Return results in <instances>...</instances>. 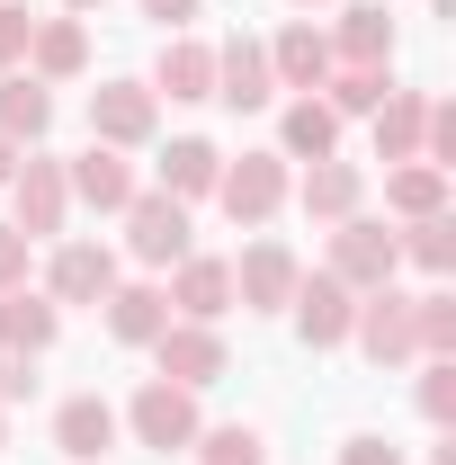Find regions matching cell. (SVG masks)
<instances>
[{
	"instance_id": "obj_1",
	"label": "cell",
	"mask_w": 456,
	"mask_h": 465,
	"mask_svg": "<svg viewBox=\"0 0 456 465\" xmlns=\"http://www.w3.org/2000/svg\"><path fill=\"white\" fill-rule=\"evenodd\" d=\"M286 197H295L286 153H242V162H224V179H215V206H224L233 224H269Z\"/></svg>"
},
{
	"instance_id": "obj_2",
	"label": "cell",
	"mask_w": 456,
	"mask_h": 465,
	"mask_svg": "<svg viewBox=\"0 0 456 465\" xmlns=\"http://www.w3.org/2000/svg\"><path fill=\"white\" fill-rule=\"evenodd\" d=\"M116 420H125L144 448H162V457H171V448H197V430H206V420H197V394H188V385H171V376H153V385L116 411Z\"/></svg>"
},
{
	"instance_id": "obj_3",
	"label": "cell",
	"mask_w": 456,
	"mask_h": 465,
	"mask_svg": "<svg viewBox=\"0 0 456 465\" xmlns=\"http://www.w3.org/2000/svg\"><path fill=\"white\" fill-rule=\"evenodd\" d=\"M153 125H162L153 81H99V90H90V143L134 153V143H153Z\"/></svg>"
},
{
	"instance_id": "obj_4",
	"label": "cell",
	"mask_w": 456,
	"mask_h": 465,
	"mask_svg": "<svg viewBox=\"0 0 456 465\" xmlns=\"http://www.w3.org/2000/svg\"><path fill=\"white\" fill-rule=\"evenodd\" d=\"M394 269H402V251H394V232H385V224H367V215L332 224V278H341L349 295L394 287Z\"/></svg>"
},
{
	"instance_id": "obj_5",
	"label": "cell",
	"mask_w": 456,
	"mask_h": 465,
	"mask_svg": "<svg viewBox=\"0 0 456 465\" xmlns=\"http://www.w3.org/2000/svg\"><path fill=\"white\" fill-rule=\"evenodd\" d=\"M125 251H134L144 269H179V260H188V206L162 197V188H134V206H125Z\"/></svg>"
},
{
	"instance_id": "obj_6",
	"label": "cell",
	"mask_w": 456,
	"mask_h": 465,
	"mask_svg": "<svg viewBox=\"0 0 456 465\" xmlns=\"http://www.w3.org/2000/svg\"><path fill=\"white\" fill-rule=\"evenodd\" d=\"M286 313H295V341H304V349H341L349 322H358V295H349L332 269H313V278H295Z\"/></svg>"
},
{
	"instance_id": "obj_7",
	"label": "cell",
	"mask_w": 456,
	"mask_h": 465,
	"mask_svg": "<svg viewBox=\"0 0 456 465\" xmlns=\"http://www.w3.org/2000/svg\"><path fill=\"white\" fill-rule=\"evenodd\" d=\"M153 358H162V376L188 385V394H206V385L233 367V358H224V331H215V322H179V313H171V331L153 341Z\"/></svg>"
},
{
	"instance_id": "obj_8",
	"label": "cell",
	"mask_w": 456,
	"mask_h": 465,
	"mask_svg": "<svg viewBox=\"0 0 456 465\" xmlns=\"http://www.w3.org/2000/svg\"><path fill=\"white\" fill-rule=\"evenodd\" d=\"M349 341L367 349L376 367H402V358H421V341H411V295H402V287L358 295V322H349Z\"/></svg>"
},
{
	"instance_id": "obj_9",
	"label": "cell",
	"mask_w": 456,
	"mask_h": 465,
	"mask_svg": "<svg viewBox=\"0 0 456 465\" xmlns=\"http://www.w3.org/2000/svg\"><path fill=\"white\" fill-rule=\"evenodd\" d=\"M295 278H304V260H295L286 242H251V251L233 260V304H251V313H286Z\"/></svg>"
},
{
	"instance_id": "obj_10",
	"label": "cell",
	"mask_w": 456,
	"mask_h": 465,
	"mask_svg": "<svg viewBox=\"0 0 456 465\" xmlns=\"http://www.w3.org/2000/svg\"><path fill=\"white\" fill-rule=\"evenodd\" d=\"M332 63H358V72H394V9L385 0H349L341 27H332Z\"/></svg>"
},
{
	"instance_id": "obj_11",
	"label": "cell",
	"mask_w": 456,
	"mask_h": 465,
	"mask_svg": "<svg viewBox=\"0 0 456 465\" xmlns=\"http://www.w3.org/2000/svg\"><path fill=\"white\" fill-rule=\"evenodd\" d=\"M215 99H224V108H242V116L278 99V72H269V45H260V36L215 45Z\"/></svg>"
},
{
	"instance_id": "obj_12",
	"label": "cell",
	"mask_w": 456,
	"mask_h": 465,
	"mask_svg": "<svg viewBox=\"0 0 456 465\" xmlns=\"http://www.w3.org/2000/svg\"><path fill=\"white\" fill-rule=\"evenodd\" d=\"M108 287H116V251L108 242H63L55 269H45V295H55V304H108Z\"/></svg>"
},
{
	"instance_id": "obj_13",
	"label": "cell",
	"mask_w": 456,
	"mask_h": 465,
	"mask_svg": "<svg viewBox=\"0 0 456 465\" xmlns=\"http://www.w3.org/2000/svg\"><path fill=\"white\" fill-rule=\"evenodd\" d=\"M9 197H18V232H27V242L63 232V215H72V188H63V162H18V171H9Z\"/></svg>"
},
{
	"instance_id": "obj_14",
	"label": "cell",
	"mask_w": 456,
	"mask_h": 465,
	"mask_svg": "<svg viewBox=\"0 0 456 465\" xmlns=\"http://www.w3.org/2000/svg\"><path fill=\"white\" fill-rule=\"evenodd\" d=\"M63 188H72L81 206H99V215H125L144 179H134V162H125V153H108V143H90V153H81V162L63 171Z\"/></svg>"
},
{
	"instance_id": "obj_15",
	"label": "cell",
	"mask_w": 456,
	"mask_h": 465,
	"mask_svg": "<svg viewBox=\"0 0 456 465\" xmlns=\"http://www.w3.org/2000/svg\"><path fill=\"white\" fill-rule=\"evenodd\" d=\"M116 430H125V420H116L108 394H72V403L55 411V448H63L72 465H99V457L116 448Z\"/></svg>"
},
{
	"instance_id": "obj_16",
	"label": "cell",
	"mask_w": 456,
	"mask_h": 465,
	"mask_svg": "<svg viewBox=\"0 0 456 465\" xmlns=\"http://www.w3.org/2000/svg\"><path fill=\"white\" fill-rule=\"evenodd\" d=\"M63 331V304L45 287H9L0 295V349H18V358H45Z\"/></svg>"
},
{
	"instance_id": "obj_17",
	"label": "cell",
	"mask_w": 456,
	"mask_h": 465,
	"mask_svg": "<svg viewBox=\"0 0 456 465\" xmlns=\"http://www.w3.org/2000/svg\"><path fill=\"white\" fill-rule=\"evenodd\" d=\"M269 72H278V90H322V81H332V36H322L313 18L278 27V45H269Z\"/></svg>"
},
{
	"instance_id": "obj_18",
	"label": "cell",
	"mask_w": 456,
	"mask_h": 465,
	"mask_svg": "<svg viewBox=\"0 0 456 465\" xmlns=\"http://www.w3.org/2000/svg\"><path fill=\"white\" fill-rule=\"evenodd\" d=\"M295 197H304V215H313V224H349V215L367 206V171L332 153V162H313V171H304V188H295Z\"/></svg>"
},
{
	"instance_id": "obj_19",
	"label": "cell",
	"mask_w": 456,
	"mask_h": 465,
	"mask_svg": "<svg viewBox=\"0 0 456 465\" xmlns=\"http://www.w3.org/2000/svg\"><path fill=\"white\" fill-rule=\"evenodd\" d=\"M162 295L179 304V322H215V313H233V260H197V251H188Z\"/></svg>"
},
{
	"instance_id": "obj_20",
	"label": "cell",
	"mask_w": 456,
	"mask_h": 465,
	"mask_svg": "<svg viewBox=\"0 0 456 465\" xmlns=\"http://www.w3.org/2000/svg\"><path fill=\"white\" fill-rule=\"evenodd\" d=\"M81 63H90V27H81V18H36V36H27V63H18V72H36V81L55 90V81H72Z\"/></svg>"
},
{
	"instance_id": "obj_21",
	"label": "cell",
	"mask_w": 456,
	"mask_h": 465,
	"mask_svg": "<svg viewBox=\"0 0 456 465\" xmlns=\"http://www.w3.org/2000/svg\"><path fill=\"white\" fill-rule=\"evenodd\" d=\"M108 331H116L125 349H153L162 331H171V295L144 287V278H134V287L116 278V287H108Z\"/></svg>"
},
{
	"instance_id": "obj_22",
	"label": "cell",
	"mask_w": 456,
	"mask_h": 465,
	"mask_svg": "<svg viewBox=\"0 0 456 465\" xmlns=\"http://www.w3.org/2000/svg\"><path fill=\"white\" fill-rule=\"evenodd\" d=\"M215 179H224V153H215L206 134H179L171 153H162V197H179V206L215 197Z\"/></svg>"
},
{
	"instance_id": "obj_23",
	"label": "cell",
	"mask_w": 456,
	"mask_h": 465,
	"mask_svg": "<svg viewBox=\"0 0 456 465\" xmlns=\"http://www.w3.org/2000/svg\"><path fill=\"white\" fill-rule=\"evenodd\" d=\"M45 125H55V90H45L36 72H0V134H9V143L27 153V143H36Z\"/></svg>"
},
{
	"instance_id": "obj_24",
	"label": "cell",
	"mask_w": 456,
	"mask_h": 465,
	"mask_svg": "<svg viewBox=\"0 0 456 465\" xmlns=\"http://www.w3.org/2000/svg\"><path fill=\"white\" fill-rule=\"evenodd\" d=\"M278 153H286V162H332V153H341V116L304 90V99L278 116Z\"/></svg>"
},
{
	"instance_id": "obj_25",
	"label": "cell",
	"mask_w": 456,
	"mask_h": 465,
	"mask_svg": "<svg viewBox=\"0 0 456 465\" xmlns=\"http://www.w3.org/2000/svg\"><path fill=\"white\" fill-rule=\"evenodd\" d=\"M215 99V45H197V36H171L162 63H153V99Z\"/></svg>"
},
{
	"instance_id": "obj_26",
	"label": "cell",
	"mask_w": 456,
	"mask_h": 465,
	"mask_svg": "<svg viewBox=\"0 0 456 465\" xmlns=\"http://www.w3.org/2000/svg\"><path fill=\"white\" fill-rule=\"evenodd\" d=\"M421 125H430V99L421 90H385V108H376V162H421Z\"/></svg>"
},
{
	"instance_id": "obj_27",
	"label": "cell",
	"mask_w": 456,
	"mask_h": 465,
	"mask_svg": "<svg viewBox=\"0 0 456 465\" xmlns=\"http://www.w3.org/2000/svg\"><path fill=\"white\" fill-rule=\"evenodd\" d=\"M385 206H394L402 224L448 215V171H430V162H394V171H385Z\"/></svg>"
},
{
	"instance_id": "obj_28",
	"label": "cell",
	"mask_w": 456,
	"mask_h": 465,
	"mask_svg": "<svg viewBox=\"0 0 456 465\" xmlns=\"http://www.w3.org/2000/svg\"><path fill=\"white\" fill-rule=\"evenodd\" d=\"M385 90H394L385 72H358V63H332V81H322V108H332V116H376V108H385Z\"/></svg>"
},
{
	"instance_id": "obj_29",
	"label": "cell",
	"mask_w": 456,
	"mask_h": 465,
	"mask_svg": "<svg viewBox=\"0 0 456 465\" xmlns=\"http://www.w3.org/2000/svg\"><path fill=\"white\" fill-rule=\"evenodd\" d=\"M394 251L411 269H430V278H448L456 269V215H421L411 232H394Z\"/></svg>"
},
{
	"instance_id": "obj_30",
	"label": "cell",
	"mask_w": 456,
	"mask_h": 465,
	"mask_svg": "<svg viewBox=\"0 0 456 465\" xmlns=\"http://www.w3.org/2000/svg\"><path fill=\"white\" fill-rule=\"evenodd\" d=\"M411 341H421V358H456V295L448 287L411 295Z\"/></svg>"
},
{
	"instance_id": "obj_31",
	"label": "cell",
	"mask_w": 456,
	"mask_h": 465,
	"mask_svg": "<svg viewBox=\"0 0 456 465\" xmlns=\"http://www.w3.org/2000/svg\"><path fill=\"white\" fill-rule=\"evenodd\" d=\"M197 465H269V439H260V430H242V420L197 430Z\"/></svg>"
},
{
	"instance_id": "obj_32",
	"label": "cell",
	"mask_w": 456,
	"mask_h": 465,
	"mask_svg": "<svg viewBox=\"0 0 456 465\" xmlns=\"http://www.w3.org/2000/svg\"><path fill=\"white\" fill-rule=\"evenodd\" d=\"M421 420H456V358H430V376H421Z\"/></svg>"
},
{
	"instance_id": "obj_33",
	"label": "cell",
	"mask_w": 456,
	"mask_h": 465,
	"mask_svg": "<svg viewBox=\"0 0 456 465\" xmlns=\"http://www.w3.org/2000/svg\"><path fill=\"white\" fill-rule=\"evenodd\" d=\"M27 36H36V18H27L18 0H0V72H18V63H27Z\"/></svg>"
},
{
	"instance_id": "obj_34",
	"label": "cell",
	"mask_w": 456,
	"mask_h": 465,
	"mask_svg": "<svg viewBox=\"0 0 456 465\" xmlns=\"http://www.w3.org/2000/svg\"><path fill=\"white\" fill-rule=\"evenodd\" d=\"M27 251H36L27 232H18V224H0V295H9V287H27Z\"/></svg>"
},
{
	"instance_id": "obj_35",
	"label": "cell",
	"mask_w": 456,
	"mask_h": 465,
	"mask_svg": "<svg viewBox=\"0 0 456 465\" xmlns=\"http://www.w3.org/2000/svg\"><path fill=\"white\" fill-rule=\"evenodd\" d=\"M341 465H402V448L376 439V430H358V439H341Z\"/></svg>"
},
{
	"instance_id": "obj_36",
	"label": "cell",
	"mask_w": 456,
	"mask_h": 465,
	"mask_svg": "<svg viewBox=\"0 0 456 465\" xmlns=\"http://www.w3.org/2000/svg\"><path fill=\"white\" fill-rule=\"evenodd\" d=\"M144 18H162V27H171V36H179L188 18H206V0H144Z\"/></svg>"
},
{
	"instance_id": "obj_37",
	"label": "cell",
	"mask_w": 456,
	"mask_h": 465,
	"mask_svg": "<svg viewBox=\"0 0 456 465\" xmlns=\"http://www.w3.org/2000/svg\"><path fill=\"white\" fill-rule=\"evenodd\" d=\"M27 385H36V376H27V358H18V349H0V403H18Z\"/></svg>"
},
{
	"instance_id": "obj_38",
	"label": "cell",
	"mask_w": 456,
	"mask_h": 465,
	"mask_svg": "<svg viewBox=\"0 0 456 465\" xmlns=\"http://www.w3.org/2000/svg\"><path fill=\"white\" fill-rule=\"evenodd\" d=\"M18 162H27V153H18V143L0 134V188H9V171H18Z\"/></svg>"
},
{
	"instance_id": "obj_39",
	"label": "cell",
	"mask_w": 456,
	"mask_h": 465,
	"mask_svg": "<svg viewBox=\"0 0 456 465\" xmlns=\"http://www.w3.org/2000/svg\"><path fill=\"white\" fill-rule=\"evenodd\" d=\"M72 9H108V0H72Z\"/></svg>"
},
{
	"instance_id": "obj_40",
	"label": "cell",
	"mask_w": 456,
	"mask_h": 465,
	"mask_svg": "<svg viewBox=\"0 0 456 465\" xmlns=\"http://www.w3.org/2000/svg\"><path fill=\"white\" fill-rule=\"evenodd\" d=\"M295 9H322V0H295Z\"/></svg>"
},
{
	"instance_id": "obj_41",
	"label": "cell",
	"mask_w": 456,
	"mask_h": 465,
	"mask_svg": "<svg viewBox=\"0 0 456 465\" xmlns=\"http://www.w3.org/2000/svg\"><path fill=\"white\" fill-rule=\"evenodd\" d=\"M0 439H9V430H0Z\"/></svg>"
}]
</instances>
